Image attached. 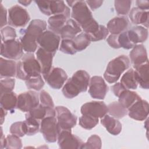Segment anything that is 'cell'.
<instances>
[{
  "label": "cell",
  "instance_id": "cell-56",
  "mask_svg": "<svg viewBox=\"0 0 149 149\" xmlns=\"http://www.w3.org/2000/svg\"><path fill=\"white\" fill-rule=\"evenodd\" d=\"M66 2L68 4V5L69 6H70V7H72L73 6V4L74 3V2H75V1H66Z\"/></svg>",
  "mask_w": 149,
  "mask_h": 149
},
{
  "label": "cell",
  "instance_id": "cell-40",
  "mask_svg": "<svg viewBox=\"0 0 149 149\" xmlns=\"http://www.w3.org/2000/svg\"><path fill=\"white\" fill-rule=\"evenodd\" d=\"M20 137L15 134H9L6 137V146L7 149H19L22 147V143Z\"/></svg>",
  "mask_w": 149,
  "mask_h": 149
},
{
  "label": "cell",
  "instance_id": "cell-54",
  "mask_svg": "<svg viewBox=\"0 0 149 149\" xmlns=\"http://www.w3.org/2000/svg\"><path fill=\"white\" fill-rule=\"evenodd\" d=\"M7 112L6 111L5 109H4L3 108L1 107V115H0V118H1V125H2L3 124V123L5 121V116L6 115Z\"/></svg>",
  "mask_w": 149,
  "mask_h": 149
},
{
  "label": "cell",
  "instance_id": "cell-42",
  "mask_svg": "<svg viewBox=\"0 0 149 149\" xmlns=\"http://www.w3.org/2000/svg\"><path fill=\"white\" fill-rule=\"evenodd\" d=\"M2 42L15 40L17 35L16 30L11 26H6L1 29Z\"/></svg>",
  "mask_w": 149,
  "mask_h": 149
},
{
  "label": "cell",
  "instance_id": "cell-36",
  "mask_svg": "<svg viewBox=\"0 0 149 149\" xmlns=\"http://www.w3.org/2000/svg\"><path fill=\"white\" fill-rule=\"evenodd\" d=\"M80 126L87 130H90L94 128L99 122L98 118L94 117L90 115L83 114L79 118Z\"/></svg>",
  "mask_w": 149,
  "mask_h": 149
},
{
  "label": "cell",
  "instance_id": "cell-37",
  "mask_svg": "<svg viewBox=\"0 0 149 149\" xmlns=\"http://www.w3.org/2000/svg\"><path fill=\"white\" fill-rule=\"evenodd\" d=\"M26 87L30 90L40 91L44 86V81L41 75L31 77L25 81Z\"/></svg>",
  "mask_w": 149,
  "mask_h": 149
},
{
  "label": "cell",
  "instance_id": "cell-6",
  "mask_svg": "<svg viewBox=\"0 0 149 149\" xmlns=\"http://www.w3.org/2000/svg\"><path fill=\"white\" fill-rule=\"evenodd\" d=\"M59 132L63 130H71L77 123V116L66 107L57 106L55 108Z\"/></svg>",
  "mask_w": 149,
  "mask_h": 149
},
{
  "label": "cell",
  "instance_id": "cell-35",
  "mask_svg": "<svg viewBox=\"0 0 149 149\" xmlns=\"http://www.w3.org/2000/svg\"><path fill=\"white\" fill-rule=\"evenodd\" d=\"M72 40L74 47L77 52L85 49L91 42L88 36L85 33H80Z\"/></svg>",
  "mask_w": 149,
  "mask_h": 149
},
{
  "label": "cell",
  "instance_id": "cell-46",
  "mask_svg": "<svg viewBox=\"0 0 149 149\" xmlns=\"http://www.w3.org/2000/svg\"><path fill=\"white\" fill-rule=\"evenodd\" d=\"M40 104L44 106L50 108H54V103L51 95L48 92L42 90L39 94Z\"/></svg>",
  "mask_w": 149,
  "mask_h": 149
},
{
  "label": "cell",
  "instance_id": "cell-33",
  "mask_svg": "<svg viewBox=\"0 0 149 149\" xmlns=\"http://www.w3.org/2000/svg\"><path fill=\"white\" fill-rule=\"evenodd\" d=\"M108 113L116 119H121L127 113V109L125 108L118 101H114L108 106Z\"/></svg>",
  "mask_w": 149,
  "mask_h": 149
},
{
  "label": "cell",
  "instance_id": "cell-15",
  "mask_svg": "<svg viewBox=\"0 0 149 149\" xmlns=\"http://www.w3.org/2000/svg\"><path fill=\"white\" fill-rule=\"evenodd\" d=\"M82 115L87 114L102 118L108 113V107L102 101H91L84 104L80 109Z\"/></svg>",
  "mask_w": 149,
  "mask_h": 149
},
{
  "label": "cell",
  "instance_id": "cell-1",
  "mask_svg": "<svg viewBox=\"0 0 149 149\" xmlns=\"http://www.w3.org/2000/svg\"><path fill=\"white\" fill-rule=\"evenodd\" d=\"M90 80V75L86 71L84 70L76 71L63 85L62 90L63 95L67 98H73L80 93L86 91Z\"/></svg>",
  "mask_w": 149,
  "mask_h": 149
},
{
  "label": "cell",
  "instance_id": "cell-45",
  "mask_svg": "<svg viewBox=\"0 0 149 149\" xmlns=\"http://www.w3.org/2000/svg\"><path fill=\"white\" fill-rule=\"evenodd\" d=\"M10 133L20 137L26 134L24 122H16L12 123L10 127Z\"/></svg>",
  "mask_w": 149,
  "mask_h": 149
},
{
  "label": "cell",
  "instance_id": "cell-12",
  "mask_svg": "<svg viewBox=\"0 0 149 149\" xmlns=\"http://www.w3.org/2000/svg\"><path fill=\"white\" fill-rule=\"evenodd\" d=\"M58 144L62 149L81 148L83 142L78 136L73 134L71 130H63L59 132L58 136Z\"/></svg>",
  "mask_w": 149,
  "mask_h": 149
},
{
  "label": "cell",
  "instance_id": "cell-50",
  "mask_svg": "<svg viewBox=\"0 0 149 149\" xmlns=\"http://www.w3.org/2000/svg\"><path fill=\"white\" fill-rule=\"evenodd\" d=\"M112 91L114 95L116 97H119V95L123 92L124 90H126V88L120 83H116L111 87Z\"/></svg>",
  "mask_w": 149,
  "mask_h": 149
},
{
  "label": "cell",
  "instance_id": "cell-16",
  "mask_svg": "<svg viewBox=\"0 0 149 149\" xmlns=\"http://www.w3.org/2000/svg\"><path fill=\"white\" fill-rule=\"evenodd\" d=\"M148 103L147 101L142 99L136 102L127 109L129 116L139 121L144 120L148 117Z\"/></svg>",
  "mask_w": 149,
  "mask_h": 149
},
{
  "label": "cell",
  "instance_id": "cell-10",
  "mask_svg": "<svg viewBox=\"0 0 149 149\" xmlns=\"http://www.w3.org/2000/svg\"><path fill=\"white\" fill-rule=\"evenodd\" d=\"M1 56L10 59L18 60L23 56V49L20 40L17 39L1 42Z\"/></svg>",
  "mask_w": 149,
  "mask_h": 149
},
{
  "label": "cell",
  "instance_id": "cell-18",
  "mask_svg": "<svg viewBox=\"0 0 149 149\" xmlns=\"http://www.w3.org/2000/svg\"><path fill=\"white\" fill-rule=\"evenodd\" d=\"M54 55V54L45 51L40 47L36 51V58L41 66V74L43 77L46 76L52 68V61Z\"/></svg>",
  "mask_w": 149,
  "mask_h": 149
},
{
  "label": "cell",
  "instance_id": "cell-38",
  "mask_svg": "<svg viewBox=\"0 0 149 149\" xmlns=\"http://www.w3.org/2000/svg\"><path fill=\"white\" fill-rule=\"evenodd\" d=\"M131 4V1H115V11L119 15H126L130 12Z\"/></svg>",
  "mask_w": 149,
  "mask_h": 149
},
{
  "label": "cell",
  "instance_id": "cell-31",
  "mask_svg": "<svg viewBox=\"0 0 149 149\" xmlns=\"http://www.w3.org/2000/svg\"><path fill=\"white\" fill-rule=\"evenodd\" d=\"M22 36L19 38V40L22 45L23 49L27 53H33L36 51L38 44L37 40L24 33H20Z\"/></svg>",
  "mask_w": 149,
  "mask_h": 149
},
{
  "label": "cell",
  "instance_id": "cell-4",
  "mask_svg": "<svg viewBox=\"0 0 149 149\" xmlns=\"http://www.w3.org/2000/svg\"><path fill=\"white\" fill-rule=\"evenodd\" d=\"M35 2L45 15H64L68 19L70 17V9L63 1H35Z\"/></svg>",
  "mask_w": 149,
  "mask_h": 149
},
{
  "label": "cell",
  "instance_id": "cell-21",
  "mask_svg": "<svg viewBox=\"0 0 149 149\" xmlns=\"http://www.w3.org/2000/svg\"><path fill=\"white\" fill-rule=\"evenodd\" d=\"M81 27L72 19H69L62 28L59 36L62 39L73 40L81 32Z\"/></svg>",
  "mask_w": 149,
  "mask_h": 149
},
{
  "label": "cell",
  "instance_id": "cell-39",
  "mask_svg": "<svg viewBox=\"0 0 149 149\" xmlns=\"http://www.w3.org/2000/svg\"><path fill=\"white\" fill-rule=\"evenodd\" d=\"M102 142L101 138L96 134H93L88 137L87 141L83 144L81 148L87 149V148H95L100 149L101 148Z\"/></svg>",
  "mask_w": 149,
  "mask_h": 149
},
{
  "label": "cell",
  "instance_id": "cell-28",
  "mask_svg": "<svg viewBox=\"0 0 149 149\" xmlns=\"http://www.w3.org/2000/svg\"><path fill=\"white\" fill-rule=\"evenodd\" d=\"M118 98V102L127 109L136 102L141 99V97L137 93L127 89L122 92Z\"/></svg>",
  "mask_w": 149,
  "mask_h": 149
},
{
  "label": "cell",
  "instance_id": "cell-29",
  "mask_svg": "<svg viewBox=\"0 0 149 149\" xmlns=\"http://www.w3.org/2000/svg\"><path fill=\"white\" fill-rule=\"evenodd\" d=\"M17 97L18 95L13 91L1 94L0 98L1 107L6 111H13L17 108Z\"/></svg>",
  "mask_w": 149,
  "mask_h": 149
},
{
  "label": "cell",
  "instance_id": "cell-2",
  "mask_svg": "<svg viewBox=\"0 0 149 149\" xmlns=\"http://www.w3.org/2000/svg\"><path fill=\"white\" fill-rule=\"evenodd\" d=\"M41 66L33 53H26L17 63L16 77L26 80L31 77L41 75Z\"/></svg>",
  "mask_w": 149,
  "mask_h": 149
},
{
  "label": "cell",
  "instance_id": "cell-47",
  "mask_svg": "<svg viewBox=\"0 0 149 149\" xmlns=\"http://www.w3.org/2000/svg\"><path fill=\"white\" fill-rule=\"evenodd\" d=\"M109 34V31L107 27L100 24V27L98 31L90 39L91 41H98L104 40L107 38Z\"/></svg>",
  "mask_w": 149,
  "mask_h": 149
},
{
  "label": "cell",
  "instance_id": "cell-11",
  "mask_svg": "<svg viewBox=\"0 0 149 149\" xmlns=\"http://www.w3.org/2000/svg\"><path fill=\"white\" fill-rule=\"evenodd\" d=\"M40 104L38 94L33 90L22 93L18 95L17 108L22 112H27Z\"/></svg>",
  "mask_w": 149,
  "mask_h": 149
},
{
  "label": "cell",
  "instance_id": "cell-51",
  "mask_svg": "<svg viewBox=\"0 0 149 149\" xmlns=\"http://www.w3.org/2000/svg\"><path fill=\"white\" fill-rule=\"evenodd\" d=\"M85 2L87 6H88L93 10H95L100 8L103 3V1H86Z\"/></svg>",
  "mask_w": 149,
  "mask_h": 149
},
{
  "label": "cell",
  "instance_id": "cell-17",
  "mask_svg": "<svg viewBox=\"0 0 149 149\" xmlns=\"http://www.w3.org/2000/svg\"><path fill=\"white\" fill-rule=\"evenodd\" d=\"M130 27V21L123 16L115 17L107 23V28L111 34H119L127 31Z\"/></svg>",
  "mask_w": 149,
  "mask_h": 149
},
{
  "label": "cell",
  "instance_id": "cell-20",
  "mask_svg": "<svg viewBox=\"0 0 149 149\" xmlns=\"http://www.w3.org/2000/svg\"><path fill=\"white\" fill-rule=\"evenodd\" d=\"M47 23L41 19H34L30 22L26 29H21L20 32L24 33L37 40L38 37L46 30Z\"/></svg>",
  "mask_w": 149,
  "mask_h": 149
},
{
  "label": "cell",
  "instance_id": "cell-27",
  "mask_svg": "<svg viewBox=\"0 0 149 149\" xmlns=\"http://www.w3.org/2000/svg\"><path fill=\"white\" fill-rule=\"evenodd\" d=\"M17 63L14 60L5 59L2 57L0 58V76L3 77H13L16 76Z\"/></svg>",
  "mask_w": 149,
  "mask_h": 149
},
{
  "label": "cell",
  "instance_id": "cell-7",
  "mask_svg": "<svg viewBox=\"0 0 149 149\" xmlns=\"http://www.w3.org/2000/svg\"><path fill=\"white\" fill-rule=\"evenodd\" d=\"M8 24L15 27H23L30 19L28 12L22 6L16 5L8 10Z\"/></svg>",
  "mask_w": 149,
  "mask_h": 149
},
{
  "label": "cell",
  "instance_id": "cell-25",
  "mask_svg": "<svg viewBox=\"0 0 149 149\" xmlns=\"http://www.w3.org/2000/svg\"><path fill=\"white\" fill-rule=\"evenodd\" d=\"M26 115L41 121L47 116H56V112L54 108L47 107L39 104L36 107L27 112Z\"/></svg>",
  "mask_w": 149,
  "mask_h": 149
},
{
  "label": "cell",
  "instance_id": "cell-13",
  "mask_svg": "<svg viewBox=\"0 0 149 149\" xmlns=\"http://www.w3.org/2000/svg\"><path fill=\"white\" fill-rule=\"evenodd\" d=\"M88 87V93L91 97L98 100L104 99L109 90V87L105 80L100 76L91 77Z\"/></svg>",
  "mask_w": 149,
  "mask_h": 149
},
{
  "label": "cell",
  "instance_id": "cell-49",
  "mask_svg": "<svg viewBox=\"0 0 149 149\" xmlns=\"http://www.w3.org/2000/svg\"><path fill=\"white\" fill-rule=\"evenodd\" d=\"M0 13H1V28H3L8 23L7 11L3 7L2 3L0 4Z\"/></svg>",
  "mask_w": 149,
  "mask_h": 149
},
{
  "label": "cell",
  "instance_id": "cell-53",
  "mask_svg": "<svg viewBox=\"0 0 149 149\" xmlns=\"http://www.w3.org/2000/svg\"><path fill=\"white\" fill-rule=\"evenodd\" d=\"M1 142H0V148L1 149H3V148H5V146H6V137H5V136L3 134V131H2V127H1Z\"/></svg>",
  "mask_w": 149,
  "mask_h": 149
},
{
  "label": "cell",
  "instance_id": "cell-9",
  "mask_svg": "<svg viewBox=\"0 0 149 149\" xmlns=\"http://www.w3.org/2000/svg\"><path fill=\"white\" fill-rule=\"evenodd\" d=\"M40 132L48 143L57 141L59 130L56 116H47L40 122Z\"/></svg>",
  "mask_w": 149,
  "mask_h": 149
},
{
  "label": "cell",
  "instance_id": "cell-41",
  "mask_svg": "<svg viewBox=\"0 0 149 149\" xmlns=\"http://www.w3.org/2000/svg\"><path fill=\"white\" fill-rule=\"evenodd\" d=\"M59 50L66 54L74 55L77 51L74 47L72 40L62 39L59 45Z\"/></svg>",
  "mask_w": 149,
  "mask_h": 149
},
{
  "label": "cell",
  "instance_id": "cell-22",
  "mask_svg": "<svg viewBox=\"0 0 149 149\" xmlns=\"http://www.w3.org/2000/svg\"><path fill=\"white\" fill-rule=\"evenodd\" d=\"M134 68L135 69V70H134V77L137 84L143 88L148 89V61Z\"/></svg>",
  "mask_w": 149,
  "mask_h": 149
},
{
  "label": "cell",
  "instance_id": "cell-30",
  "mask_svg": "<svg viewBox=\"0 0 149 149\" xmlns=\"http://www.w3.org/2000/svg\"><path fill=\"white\" fill-rule=\"evenodd\" d=\"M68 20V17L64 15H52L48 20V29L49 30L59 35L62 28Z\"/></svg>",
  "mask_w": 149,
  "mask_h": 149
},
{
  "label": "cell",
  "instance_id": "cell-32",
  "mask_svg": "<svg viewBox=\"0 0 149 149\" xmlns=\"http://www.w3.org/2000/svg\"><path fill=\"white\" fill-rule=\"evenodd\" d=\"M120 83L127 90H135L138 84L135 79L134 69L130 68L123 74L120 79Z\"/></svg>",
  "mask_w": 149,
  "mask_h": 149
},
{
  "label": "cell",
  "instance_id": "cell-5",
  "mask_svg": "<svg viewBox=\"0 0 149 149\" xmlns=\"http://www.w3.org/2000/svg\"><path fill=\"white\" fill-rule=\"evenodd\" d=\"M72 8L71 17L81 29L94 19L92 12L84 1H75Z\"/></svg>",
  "mask_w": 149,
  "mask_h": 149
},
{
  "label": "cell",
  "instance_id": "cell-23",
  "mask_svg": "<svg viewBox=\"0 0 149 149\" xmlns=\"http://www.w3.org/2000/svg\"><path fill=\"white\" fill-rule=\"evenodd\" d=\"M127 34L130 41L134 44L145 42L148 38V30L142 26H136L127 30Z\"/></svg>",
  "mask_w": 149,
  "mask_h": 149
},
{
  "label": "cell",
  "instance_id": "cell-3",
  "mask_svg": "<svg viewBox=\"0 0 149 149\" xmlns=\"http://www.w3.org/2000/svg\"><path fill=\"white\" fill-rule=\"evenodd\" d=\"M130 66L129 58L124 55L112 59L108 64L104 73V78L109 83H116L121 74Z\"/></svg>",
  "mask_w": 149,
  "mask_h": 149
},
{
  "label": "cell",
  "instance_id": "cell-34",
  "mask_svg": "<svg viewBox=\"0 0 149 149\" xmlns=\"http://www.w3.org/2000/svg\"><path fill=\"white\" fill-rule=\"evenodd\" d=\"M23 122L27 136L34 135L40 131L41 121L26 115V120Z\"/></svg>",
  "mask_w": 149,
  "mask_h": 149
},
{
  "label": "cell",
  "instance_id": "cell-26",
  "mask_svg": "<svg viewBox=\"0 0 149 149\" xmlns=\"http://www.w3.org/2000/svg\"><path fill=\"white\" fill-rule=\"evenodd\" d=\"M101 123L106 128L107 130L112 135H118L122 131V124L118 119L105 115L101 118Z\"/></svg>",
  "mask_w": 149,
  "mask_h": 149
},
{
  "label": "cell",
  "instance_id": "cell-55",
  "mask_svg": "<svg viewBox=\"0 0 149 149\" xmlns=\"http://www.w3.org/2000/svg\"><path fill=\"white\" fill-rule=\"evenodd\" d=\"M31 1H18V2L22 5H23V6H27L28 5H29L31 3Z\"/></svg>",
  "mask_w": 149,
  "mask_h": 149
},
{
  "label": "cell",
  "instance_id": "cell-43",
  "mask_svg": "<svg viewBox=\"0 0 149 149\" xmlns=\"http://www.w3.org/2000/svg\"><path fill=\"white\" fill-rule=\"evenodd\" d=\"M15 80L12 78L7 77L3 79H1L0 81V93L1 95L6 93L12 92L15 87Z\"/></svg>",
  "mask_w": 149,
  "mask_h": 149
},
{
  "label": "cell",
  "instance_id": "cell-14",
  "mask_svg": "<svg viewBox=\"0 0 149 149\" xmlns=\"http://www.w3.org/2000/svg\"><path fill=\"white\" fill-rule=\"evenodd\" d=\"M48 85L54 89H60L68 79L65 71L60 68H52L50 72L43 77Z\"/></svg>",
  "mask_w": 149,
  "mask_h": 149
},
{
  "label": "cell",
  "instance_id": "cell-48",
  "mask_svg": "<svg viewBox=\"0 0 149 149\" xmlns=\"http://www.w3.org/2000/svg\"><path fill=\"white\" fill-rule=\"evenodd\" d=\"M118 34H111L107 39V41L109 45L115 49L120 48L118 42Z\"/></svg>",
  "mask_w": 149,
  "mask_h": 149
},
{
  "label": "cell",
  "instance_id": "cell-19",
  "mask_svg": "<svg viewBox=\"0 0 149 149\" xmlns=\"http://www.w3.org/2000/svg\"><path fill=\"white\" fill-rule=\"evenodd\" d=\"M129 57L134 68L148 61L146 48L143 44L136 45L130 51Z\"/></svg>",
  "mask_w": 149,
  "mask_h": 149
},
{
  "label": "cell",
  "instance_id": "cell-44",
  "mask_svg": "<svg viewBox=\"0 0 149 149\" xmlns=\"http://www.w3.org/2000/svg\"><path fill=\"white\" fill-rule=\"evenodd\" d=\"M118 42L120 48H123L126 49H129L133 48L135 45H134L128 37L127 31H124L118 36Z\"/></svg>",
  "mask_w": 149,
  "mask_h": 149
},
{
  "label": "cell",
  "instance_id": "cell-24",
  "mask_svg": "<svg viewBox=\"0 0 149 149\" xmlns=\"http://www.w3.org/2000/svg\"><path fill=\"white\" fill-rule=\"evenodd\" d=\"M130 21L134 24H141L146 28L148 27V10H141L138 8H133L129 13Z\"/></svg>",
  "mask_w": 149,
  "mask_h": 149
},
{
  "label": "cell",
  "instance_id": "cell-52",
  "mask_svg": "<svg viewBox=\"0 0 149 149\" xmlns=\"http://www.w3.org/2000/svg\"><path fill=\"white\" fill-rule=\"evenodd\" d=\"M136 3L137 5V8L144 10H148L149 8V2L148 1H136Z\"/></svg>",
  "mask_w": 149,
  "mask_h": 149
},
{
  "label": "cell",
  "instance_id": "cell-8",
  "mask_svg": "<svg viewBox=\"0 0 149 149\" xmlns=\"http://www.w3.org/2000/svg\"><path fill=\"white\" fill-rule=\"evenodd\" d=\"M61 37L54 32L48 30L44 31L37 38L39 47L45 51L55 54L60 45Z\"/></svg>",
  "mask_w": 149,
  "mask_h": 149
}]
</instances>
